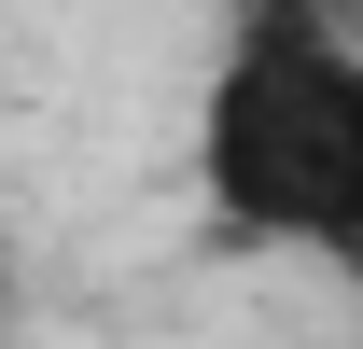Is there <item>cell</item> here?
Here are the masks:
<instances>
[{"mask_svg":"<svg viewBox=\"0 0 363 349\" xmlns=\"http://www.w3.org/2000/svg\"><path fill=\"white\" fill-rule=\"evenodd\" d=\"M196 196L266 252H363V43L321 14H238L196 98Z\"/></svg>","mask_w":363,"mask_h":349,"instance_id":"obj_1","label":"cell"},{"mask_svg":"<svg viewBox=\"0 0 363 349\" xmlns=\"http://www.w3.org/2000/svg\"><path fill=\"white\" fill-rule=\"evenodd\" d=\"M238 14H321V0H238Z\"/></svg>","mask_w":363,"mask_h":349,"instance_id":"obj_3","label":"cell"},{"mask_svg":"<svg viewBox=\"0 0 363 349\" xmlns=\"http://www.w3.org/2000/svg\"><path fill=\"white\" fill-rule=\"evenodd\" d=\"M321 28H350V43H363V0H321Z\"/></svg>","mask_w":363,"mask_h":349,"instance_id":"obj_2","label":"cell"}]
</instances>
